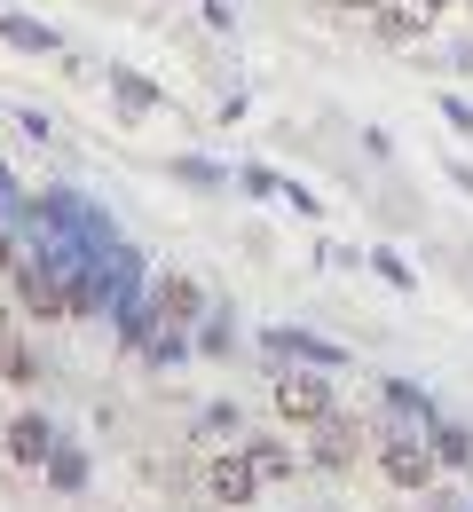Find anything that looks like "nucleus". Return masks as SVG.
I'll list each match as a JSON object with an SVG mask.
<instances>
[{"mask_svg": "<svg viewBox=\"0 0 473 512\" xmlns=\"http://www.w3.org/2000/svg\"><path fill=\"white\" fill-rule=\"evenodd\" d=\"M276 410H284L292 426L332 418V379H324V371H284V379H276Z\"/></svg>", "mask_w": 473, "mask_h": 512, "instance_id": "f257e3e1", "label": "nucleus"}, {"mask_svg": "<svg viewBox=\"0 0 473 512\" xmlns=\"http://www.w3.org/2000/svg\"><path fill=\"white\" fill-rule=\"evenodd\" d=\"M371 16H379V32H387V40H426V32L450 16V0H379Z\"/></svg>", "mask_w": 473, "mask_h": 512, "instance_id": "f03ea898", "label": "nucleus"}, {"mask_svg": "<svg viewBox=\"0 0 473 512\" xmlns=\"http://www.w3.org/2000/svg\"><path fill=\"white\" fill-rule=\"evenodd\" d=\"M308 457H316V465H355V457H363V426H355V418H316V426H308Z\"/></svg>", "mask_w": 473, "mask_h": 512, "instance_id": "7ed1b4c3", "label": "nucleus"}, {"mask_svg": "<svg viewBox=\"0 0 473 512\" xmlns=\"http://www.w3.org/2000/svg\"><path fill=\"white\" fill-rule=\"evenodd\" d=\"M205 489H213V505H253V489H261V473H253V457H213L205 465Z\"/></svg>", "mask_w": 473, "mask_h": 512, "instance_id": "20e7f679", "label": "nucleus"}, {"mask_svg": "<svg viewBox=\"0 0 473 512\" xmlns=\"http://www.w3.org/2000/svg\"><path fill=\"white\" fill-rule=\"evenodd\" d=\"M434 465H442V457L418 442V434H395V442H387V481H395V489H426Z\"/></svg>", "mask_w": 473, "mask_h": 512, "instance_id": "39448f33", "label": "nucleus"}, {"mask_svg": "<svg viewBox=\"0 0 473 512\" xmlns=\"http://www.w3.org/2000/svg\"><path fill=\"white\" fill-rule=\"evenodd\" d=\"M16 292H24V308H32V316H40V323H64V316H71V300H64V292H56V276H48L40 260H32V268L16 260Z\"/></svg>", "mask_w": 473, "mask_h": 512, "instance_id": "423d86ee", "label": "nucleus"}, {"mask_svg": "<svg viewBox=\"0 0 473 512\" xmlns=\"http://www.w3.org/2000/svg\"><path fill=\"white\" fill-rule=\"evenodd\" d=\"M48 449H56V434H48L32 410H24V418H8V457H16V465H48Z\"/></svg>", "mask_w": 473, "mask_h": 512, "instance_id": "0eeeda50", "label": "nucleus"}, {"mask_svg": "<svg viewBox=\"0 0 473 512\" xmlns=\"http://www.w3.org/2000/svg\"><path fill=\"white\" fill-rule=\"evenodd\" d=\"M0 379H8V386H32V379H40V371H32V347H24V331H16L8 316H0Z\"/></svg>", "mask_w": 473, "mask_h": 512, "instance_id": "6e6552de", "label": "nucleus"}, {"mask_svg": "<svg viewBox=\"0 0 473 512\" xmlns=\"http://www.w3.org/2000/svg\"><path fill=\"white\" fill-rule=\"evenodd\" d=\"M158 316L190 323V316H198V284H190V276H166V284H158Z\"/></svg>", "mask_w": 473, "mask_h": 512, "instance_id": "1a4fd4ad", "label": "nucleus"}, {"mask_svg": "<svg viewBox=\"0 0 473 512\" xmlns=\"http://www.w3.org/2000/svg\"><path fill=\"white\" fill-rule=\"evenodd\" d=\"M245 457H253V473H261V481H284V473H292V449H276V442H253Z\"/></svg>", "mask_w": 473, "mask_h": 512, "instance_id": "9d476101", "label": "nucleus"}, {"mask_svg": "<svg viewBox=\"0 0 473 512\" xmlns=\"http://www.w3.org/2000/svg\"><path fill=\"white\" fill-rule=\"evenodd\" d=\"M0 268H16V245H8V229H0Z\"/></svg>", "mask_w": 473, "mask_h": 512, "instance_id": "9b49d317", "label": "nucleus"}, {"mask_svg": "<svg viewBox=\"0 0 473 512\" xmlns=\"http://www.w3.org/2000/svg\"><path fill=\"white\" fill-rule=\"evenodd\" d=\"M332 8H379V0H332Z\"/></svg>", "mask_w": 473, "mask_h": 512, "instance_id": "f8f14e48", "label": "nucleus"}]
</instances>
